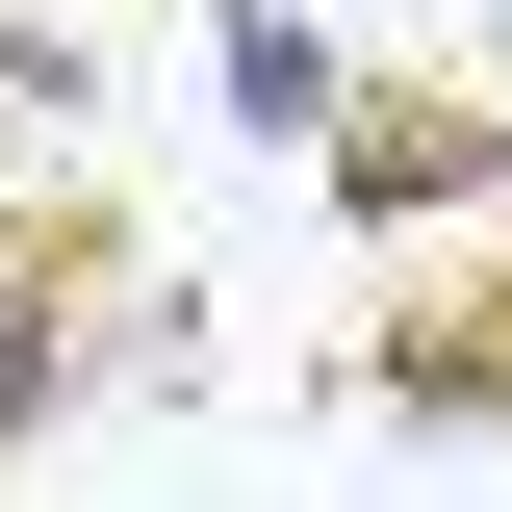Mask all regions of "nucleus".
I'll return each instance as SVG.
<instances>
[{
	"label": "nucleus",
	"instance_id": "1",
	"mask_svg": "<svg viewBox=\"0 0 512 512\" xmlns=\"http://www.w3.org/2000/svg\"><path fill=\"white\" fill-rule=\"evenodd\" d=\"M333 205H359L384 256H436V231H512V103H461V77H410V52H359Z\"/></svg>",
	"mask_w": 512,
	"mask_h": 512
},
{
	"label": "nucleus",
	"instance_id": "2",
	"mask_svg": "<svg viewBox=\"0 0 512 512\" xmlns=\"http://www.w3.org/2000/svg\"><path fill=\"white\" fill-rule=\"evenodd\" d=\"M205 128H231V154H308V180H333V128H359V52H333L308 0H205Z\"/></svg>",
	"mask_w": 512,
	"mask_h": 512
},
{
	"label": "nucleus",
	"instance_id": "3",
	"mask_svg": "<svg viewBox=\"0 0 512 512\" xmlns=\"http://www.w3.org/2000/svg\"><path fill=\"white\" fill-rule=\"evenodd\" d=\"M359 410H410V436H512V256H487V282H410V308L359 333Z\"/></svg>",
	"mask_w": 512,
	"mask_h": 512
},
{
	"label": "nucleus",
	"instance_id": "4",
	"mask_svg": "<svg viewBox=\"0 0 512 512\" xmlns=\"http://www.w3.org/2000/svg\"><path fill=\"white\" fill-rule=\"evenodd\" d=\"M77 128H103V26L77 0H0V180H77Z\"/></svg>",
	"mask_w": 512,
	"mask_h": 512
}]
</instances>
